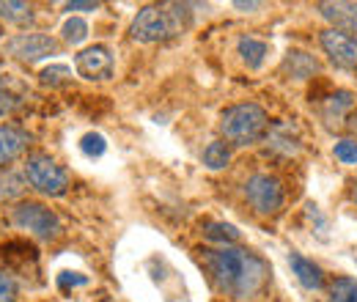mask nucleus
I'll return each mask as SVG.
<instances>
[{
  "mask_svg": "<svg viewBox=\"0 0 357 302\" xmlns=\"http://www.w3.org/2000/svg\"><path fill=\"white\" fill-rule=\"evenodd\" d=\"M201 259L218 292H223L231 300L256 297L269 280V264L248 248H236V245L206 248L201 250Z\"/></svg>",
  "mask_w": 357,
  "mask_h": 302,
  "instance_id": "nucleus-1",
  "label": "nucleus"
},
{
  "mask_svg": "<svg viewBox=\"0 0 357 302\" xmlns=\"http://www.w3.org/2000/svg\"><path fill=\"white\" fill-rule=\"evenodd\" d=\"M192 6L190 3H162V6H146L137 11L130 25V36L140 44L168 42L181 36L192 25Z\"/></svg>",
  "mask_w": 357,
  "mask_h": 302,
  "instance_id": "nucleus-2",
  "label": "nucleus"
},
{
  "mask_svg": "<svg viewBox=\"0 0 357 302\" xmlns=\"http://www.w3.org/2000/svg\"><path fill=\"white\" fill-rule=\"evenodd\" d=\"M269 119L261 105L256 102H242V105H231L225 107L220 116V130L225 140L234 146H253L267 135Z\"/></svg>",
  "mask_w": 357,
  "mask_h": 302,
  "instance_id": "nucleus-3",
  "label": "nucleus"
},
{
  "mask_svg": "<svg viewBox=\"0 0 357 302\" xmlns=\"http://www.w3.org/2000/svg\"><path fill=\"white\" fill-rule=\"evenodd\" d=\"M11 222L20 231H28L31 236H36L39 242H52L63 234L61 217L55 215L52 209H47L45 204L39 201H22L11 209Z\"/></svg>",
  "mask_w": 357,
  "mask_h": 302,
  "instance_id": "nucleus-4",
  "label": "nucleus"
},
{
  "mask_svg": "<svg viewBox=\"0 0 357 302\" xmlns=\"http://www.w3.org/2000/svg\"><path fill=\"white\" fill-rule=\"evenodd\" d=\"M22 173L25 181L47 198H61L69 190V173L47 154H31L22 165Z\"/></svg>",
  "mask_w": 357,
  "mask_h": 302,
  "instance_id": "nucleus-5",
  "label": "nucleus"
},
{
  "mask_svg": "<svg viewBox=\"0 0 357 302\" xmlns=\"http://www.w3.org/2000/svg\"><path fill=\"white\" fill-rule=\"evenodd\" d=\"M245 198L259 215H275L283 206V184L269 173H253L245 181Z\"/></svg>",
  "mask_w": 357,
  "mask_h": 302,
  "instance_id": "nucleus-6",
  "label": "nucleus"
},
{
  "mask_svg": "<svg viewBox=\"0 0 357 302\" xmlns=\"http://www.w3.org/2000/svg\"><path fill=\"white\" fill-rule=\"evenodd\" d=\"M3 50H6V55L17 58V61L36 63V61H45L50 55H58L61 42L47 36V33H17V36L3 42Z\"/></svg>",
  "mask_w": 357,
  "mask_h": 302,
  "instance_id": "nucleus-7",
  "label": "nucleus"
},
{
  "mask_svg": "<svg viewBox=\"0 0 357 302\" xmlns=\"http://www.w3.org/2000/svg\"><path fill=\"white\" fill-rule=\"evenodd\" d=\"M75 72L83 77V80H110L113 72H116V61H113V52L105 47V44H93L86 47L75 55Z\"/></svg>",
  "mask_w": 357,
  "mask_h": 302,
  "instance_id": "nucleus-8",
  "label": "nucleus"
},
{
  "mask_svg": "<svg viewBox=\"0 0 357 302\" xmlns=\"http://www.w3.org/2000/svg\"><path fill=\"white\" fill-rule=\"evenodd\" d=\"M319 42H321L324 52L330 55V61L335 66L357 72V36H349V33L335 31V28H327V31H321Z\"/></svg>",
  "mask_w": 357,
  "mask_h": 302,
  "instance_id": "nucleus-9",
  "label": "nucleus"
},
{
  "mask_svg": "<svg viewBox=\"0 0 357 302\" xmlns=\"http://www.w3.org/2000/svg\"><path fill=\"white\" fill-rule=\"evenodd\" d=\"M319 14L335 25V31L357 33V3H319Z\"/></svg>",
  "mask_w": 357,
  "mask_h": 302,
  "instance_id": "nucleus-10",
  "label": "nucleus"
},
{
  "mask_svg": "<svg viewBox=\"0 0 357 302\" xmlns=\"http://www.w3.org/2000/svg\"><path fill=\"white\" fill-rule=\"evenodd\" d=\"M31 143V135L14 124H3L0 127V165H8L11 160H17Z\"/></svg>",
  "mask_w": 357,
  "mask_h": 302,
  "instance_id": "nucleus-11",
  "label": "nucleus"
},
{
  "mask_svg": "<svg viewBox=\"0 0 357 302\" xmlns=\"http://www.w3.org/2000/svg\"><path fill=\"white\" fill-rule=\"evenodd\" d=\"M289 266H291V275L300 280L303 289L319 292V289L324 286V272H321L311 259H305V256H300V253H289Z\"/></svg>",
  "mask_w": 357,
  "mask_h": 302,
  "instance_id": "nucleus-12",
  "label": "nucleus"
},
{
  "mask_svg": "<svg viewBox=\"0 0 357 302\" xmlns=\"http://www.w3.org/2000/svg\"><path fill=\"white\" fill-rule=\"evenodd\" d=\"M283 72L294 80H308L319 72V61L308 52H303V50H289L286 58H283Z\"/></svg>",
  "mask_w": 357,
  "mask_h": 302,
  "instance_id": "nucleus-13",
  "label": "nucleus"
},
{
  "mask_svg": "<svg viewBox=\"0 0 357 302\" xmlns=\"http://www.w3.org/2000/svg\"><path fill=\"white\" fill-rule=\"evenodd\" d=\"M0 20L11 22V25H20V28H28L36 14H33V6L31 3H20V0H0Z\"/></svg>",
  "mask_w": 357,
  "mask_h": 302,
  "instance_id": "nucleus-14",
  "label": "nucleus"
},
{
  "mask_svg": "<svg viewBox=\"0 0 357 302\" xmlns=\"http://www.w3.org/2000/svg\"><path fill=\"white\" fill-rule=\"evenodd\" d=\"M236 52L242 55V61L248 63V69H261V63H264V58H267L269 47H267V42H261V39L242 36V39L236 42Z\"/></svg>",
  "mask_w": 357,
  "mask_h": 302,
  "instance_id": "nucleus-15",
  "label": "nucleus"
},
{
  "mask_svg": "<svg viewBox=\"0 0 357 302\" xmlns=\"http://www.w3.org/2000/svg\"><path fill=\"white\" fill-rule=\"evenodd\" d=\"M22 105H25V96L17 91V86L6 75H0V119L17 113Z\"/></svg>",
  "mask_w": 357,
  "mask_h": 302,
  "instance_id": "nucleus-16",
  "label": "nucleus"
},
{
  "mask_svg": "<svg viewBox=\"0 0 357 302\" xmlns=\"http://www.w3.org/2000/svg\"><path fill=\"white\" fill-rule=\"evenodd\" d=\"M231 163V149L225 140H212L206 149H204V165L209 171H223L225 165Z\"/></svg>",
  "mask_w": 357,
  "mask_h": 302,
  "instance_id": "nucleus-17",
  "label": "nucleus"
},
{
  "mask_svg": "<svg viewBox=\"0 0 357 302\" xmlns=\"http://www.w3.org/2000/svg\"><path fill=\"white\" fill-rule=\"evenodd\" d=\"M25 187H28L25 173H22V176L14 171L0 173V201H14V198H20V195L25 192Z\"/></svg>",
  "mask_w": 357,
  "mask_h": 302,
  "instance_id": "nucleus-18",
  "label": "nucleus"
},
{
  "mask_svg": "<svg viewBox=\"0 0 357 302\" xmlns=\"http://www.w3.org/2000/svg\"><path fill=\"white\" fill-rule=\"evenodd\" d=\"M204 236H206L209 242H220V248L239 242V231H236L231 222H209V225L204 228Z\"/></svg>",
  "mask_w": 357,
  "mask_h": 302,
  "instance_id": "nucleus-19",
  "label": "nucleus"
},
{
  "mask_svg": "<svg viewBox=\"0 0 357 302\" xmlns=\"http://www.w3.org/2000/svg\"><path fill=\"white\" fill-rule=\"evenodd\" d=\"M330 302H357L355 278H335L330 286Z\"/></svg>",
  "mask_w": 357,
  "mask_h": 302,
  "instance_id": "nucleus-20",
  "label": "nucleus"
},
{
  "mask_svg": "<svg viewBox=\"0 0 357 302\" xmlns=\"http://www.w3.org/2000/svg\"><path fill=\"white\" fill-rule=\"evenodd\" d=\"M61 33H63V42L66 44H83L89 39V22L80 20V17H69V20L63 22Z\"/></svg>",
  "mask_w": 357,
  "mask_h": 302,
  "instance_id": "nucleus-21",
  "label": "nucleus"
},
{
  "mask_svg": "<svg viewBox=\"0 0 357 302\" xmlns=\"http://www.w3.org/2000/svg\"><path fill=\"white\" fill-rule=\"evenodd\" d=\"M352 102H355V96H352L349 91H335V93L327 99V105H324V116H327L330 121H333V119H341V113L349 110Z\"/></svg>",
  "mask_w": 357,
  "mask_h": 302,
  "instance_id": "nucleus-22",
  "label": "nucleus"
},
{
  "mask_svg": "<svg viewBox=\"0 0 357 302\" xmlns=\"http://www.w3.org/2000/svg\"><path fill=\"white\" fill-rule=\"evenodd\" d=\"M80 151L91 157V160H96V157H102L105 151H107V143H105V137L99 135V132H89V135H83V140H80Z\"/></svg>",
  "mask_w": 357,
  "mask_h": 302,
  "instance_id": "nucleus-23",
  "label": "nucleus"
},
{
  "mask_svg": "<svg viewBox=\"0 0 357 302\" xmlns=\"http://www.w3.org/2000/svg\"><path fill=\"white\" fill-rule=\"evenodd\" d=\"M66 77H72V69L69 66H47L42 69V75H39V80L45 83V86H61V83H66Z\"/></svg>",
  "mask_w": 357,
  "mask_h": 302,
  "instance_id": "nucleus-24",
  "label": "nucleus"
},
{
  "mask_svg": "<svg viewBox=\"0 0 357 302\" xmlns=\"http://www.w3.org/2000/svg\"><path fill=\"white\" fill-rule=\"evenodd\" d=\"M333 151H335V160H341L344 165H355L357 163V140H349V137L338 140Z\"/></svg>",
  "mask_w": 357,
  "mask_h": 302,
  "instance_id": "nucleus-25",
  "label": "nucleus"
},
{
  "mask_svg": "<svg viewBox=\"0 0 357 302\" xmlns=\"http://www.w3.org/2000/svg\"><path fill=\"white\" fill-rule=\"evenodd\" d=\"M0 302H17V280L8 272H0Z\"/></svg>",
  "mask_w": 357,
  "mask_h": 302,
  "instance_id": "nucleus-26",
  "label": "nucleus"
},
{
  "mask_svg": "<svg viewBox=\"0 0 357 302\" xmlns=\"http://www.w3.org/2000/svg\"><path fill=\"white\" fill-rule=\"evenodd\" d=\"M58 286H61V289H69V286H89V275H80V272H61V275H58Z\"/></svg>",
  "mask_w": 357,
  "mask_h": 302,
  "instance_id": "nucleus-27",
  "label": "nucleus"
},
{
  "mask_svg": "<svg viewBox=\"0 0 357 302\" xmlns=\"http://www.w3.org/2000/svg\"><path fill=\"white\" fill-rule=\"evenodd\" d=\"M63 8H66L69 14H72V11H96L99 3H91V0H72V3H66Z\"/></svg>",
  "mask_w": 357,
  "mask_h": 302,
  "instance_id": "nucleus-28",
  "label": "nucleus"
},
{
  "mask_svg": "<svg viewBox=\"0 0 357 302\" xmlns=\"http://www.w3.org/2000/svg\"><path fill=\"white\" fill-rule=\"evenodd\" d=\"M261 3H245V0H236L234 3V8H239V11H253V8H259Z\"/></svg>",
  "mask_w": 357,
  "mask_h": 302,
  "instance_id": "nucleus-29",
  "label": "nucleus"
},
{
  "mask_svg": "<svg viewBox=\"0 0 357 302\" xmlns=\"http://www.w3.org/2000/svg\"><path fill=\"white\" fill-rule=\"evenodd\" d=\"M355 198H357V184H355Z\"/></svg>",
  "mask_w": 357,
  "mask_h": 302,
  "instance_id": "nucleus-30",
  "label": "nucleus"
},
{
  "mask_svg": "<svg viewBox=\"0 0 357 302\" xmlns=\"http://www.w3.org/2000/svg\"><path fill=\"white\" fill-rule=\"evenodd\" d=\"M0 36H3V31H0Z\"/></svg>",
  "mask_w": 357,
  "mask_h": 302,
  "instance_id": "nucleus-31",
  "label": "nucleus"
},
{
  "mask_svg": "<svg viewBox=\"0 0 357 302\" xmlns=\"http://www.w3.org/2000/svg\"><path fill=\"white\" fill-rule=\"evenodd\" d=\"M105 302H110V300H105Z\"/></svg>",
  "mask_w": 357,
  "mask_h": 302,
  "instance_id": "nucleus-32",
  "label": "nucleus"
}]
</instances>
